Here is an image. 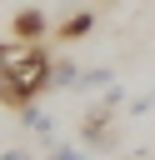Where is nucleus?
<instances>
[{"mask_svg": "<svg viewBox=\"0 0 155 160\" xmlns=\"http://www.w3.org/2000/svg\"><path fill=\"white\" fill-rule=\"evenodd\" d=\"M95 30V15L90 10H80V15H70V20H60V30H55V40H65V45H75L80 35H90Z\"/></svg>", "mask_w": 155, "mask_h": 160, "instance_id": "7ed1b4c3", "label": "nucleus"}, {"mask_svg": "<svg viewBox=\"0 0 155 160\" xmlns=\"http://www.w3.org/2000/svg\"><path fill=\"white\" fill-rule=\"evenodd\" d=\"M10 30H15L20 40H45V30H50V20H45V10H35V5H25V10H15V20H10Z\"/></svg>", "mask_w": 155, "mask_h": 160, "instance_id": "f03ea898", "label": "nucleus"}, {"mask_svg": "<svg viewBox=\"0 0 155 160\" xmlns=\"http://www.w3.org/2000/svg\"><path fill=\"white\" fill-rule=\"evenodd\" d=\"M55 160H85V150H75V145H55Z\"/></svg>", "mask_w": 155, "mask_h": 160, "instance_id": "423d86ee", "label": "nucleus"}, {"mask_svg": "<svg viewBox=\"0 0 155 160\" xmlns=\"http://www.w3.org/2000/svg\"><path fill=\"white\" fill-rule=\"evenodd\" d=\"M20 115H25V125H30V130H35V135H45V140H50V135H55V125H50V115H45V110H40V105H25V110H20Z\"/></svg>", "mask_w": 155, "mask_h": 160, "instance_id": "39448f33", "label": "nucleus"}, {"mask_svg": "<svg viewBox=\"0 0 155 160\" xmlns=\"http://www.w3.org/2000/svg\"><path fill=\"white\" fill-rule=\"evenodd\" d=\"M0 160H35V155H30V150H5Z\"/></svg>", "mask_w": 155, "mask_h": 160, "instance_id": "0eeeda50", "label": "nucleus"}, {"mask_svg": "<svg viewBox=\"0 0 155 160\" xmlns=\"http://www.w3.org/2000/svg\"><path fill=\"white\" fill-rule=\"evenodd\" d=\"M80 80H85V70H80L75 60H55V85H65V90H80Z\"/></svg>", "mask_w": 155, "mask_h": 160, "instance_id": "20e7f679", "label": "nucleus"}, {"mask_svg": "<svg viewBox=\"0 0 155 160\" xmlns=\"http://www.w3.org/2000/svg\"><path fill=\"white\" fill-rule=\"evenodd\" d=\"M115 100H120V85H110V90H105V100H100V105L80 120V140H85V145H95V150H115V135H110Z\"/></svg>", "mask_w": 155, "mask_h": 160, "instance_id": "f257e3e1", "label": "nucleus"}]
</instances>
